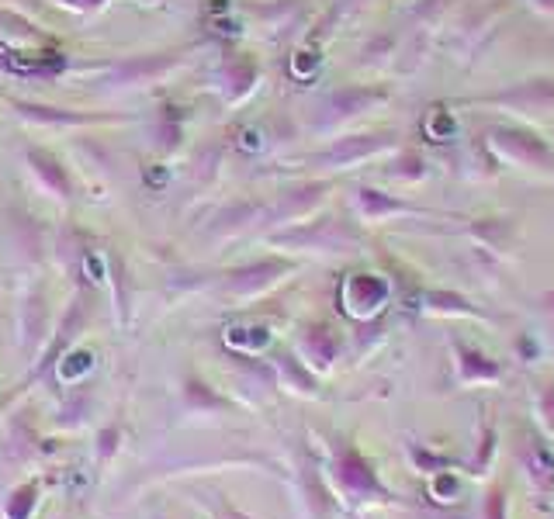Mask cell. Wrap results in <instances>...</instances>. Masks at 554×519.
I'll use <instances>...</instances> for the list:
<instances>
[{"label": "cell", "instance_id": "obj_1", "mask_svg": "<svg viewBox=\"0 0 554 519\" xmlns=\"http://www.w3.org/2000/svg\"><path fill=\"white\" fill-rule=\"evenodd\" d=\"M18 340L25 357H32L35 346L46 343V329H49V302H46V291H28V298L21 302V319H18Z\"/></svg>", "mask_w": 554, "mask_h": 519}, {"label": "cell", "instance_id": "obj_2", "mask_svg": "<svg viewBox=\"0 0 554 519\" xmlns=\"http://www.w3.org/2000/svg\"><path fill=\"white\" fill-rule=\"evenodd\" d=\"M80 329H87V305H84V298H73L70 308H66L63 326H59V333L52 336V343H49L46 357H42V364L35 367V378H42V374H46L49 367H56V364H59V353H66V346H70L73 340H77Z\"/></svg>", "mask_w": 554, "mask_h": 519}, {"label": "cell", "instance_id": "obj_3", "mask_svg": "<svg viewBox=\"0 0 554 519\" xmlns=\"http://www.w3.org/2000/svg\"><path fill=\"white\" fill-rule=\"evenodd\" d=\"M28 170L39 177V184L46 187L52 198H59V201H70L73 198L70 173H66L63 163H59L52 153H46V149H28Z\"/></svg>", "mask_w": 554, "mask_h": 519}, {"label": "cell", "instance_id": "obj_4", "mask_svg": "<svg viewBox=\"0 0 554 519\" xmlns=\"http://www.w3.org/2000/svg\"><path fill=\"white\" fill-rule=\"evenodd\" d=\"M11 108L21 118L39 125H94V122H115L111 115H84V111L70 108H52V104H35V101H11Z\"/></svg>", "mask_w": 554, "mask_h": 519}, {"label": "cell", "instance_id": "obj_5", "mask_svg": "<svg viewBox=\"0 0 554 519\" xmlns=\"http://www.w3.org/2000/svg\"><path fill=\"white\" fill-rule=\"evenodd\" d=\"M385 146H388L385 135H354V139H340L333 149H326V153L319 156V163H336V167H347V163L364 160V156L378 153V149H385Z\"/></svg>", "mask_w": 554, "mask_h": 519}, {"label": "cell", "instance_id": "obj_6", "mask_svg": "<svg viewBox=\"0 0 554 519\" xmlns=\"http://www.w3.org/2000/svg\"><path fill=\"white\" fill-rule=\"evenodd\" d=\"M496 142L506 149V153H513L516 160H527V163H548V167H554V156L551 149L544 146L541 139H534V135L527 132H516V129H496Z\"/></svg>", "mask_w": 554, "mask_h": 519}, {"label": "cell", "instance_id": "obj_7", "mask_svg": "<svg viewBox=\"0 0 554 519\" xmlns=\"http://www.w3.org/2000/svg\"><path fill=\"white\" fill-rule=\"evenodd\" d=\"M284 270H288V263H277V260L253 263V267H243L229 277V291H236V295H253V291H260L264 284L277 281V274H284Z\"/></svg>", "mask_w": 554, "mask_h": 519}, {"label": "cell", "instance_id": "obj_8", "mask_svg": "<svg viewBox=\"0 0 554 519\" xmlns=\"http://www.w3.org/2000/svg\"><path fill=\"white\" fill-rule=\"evenodd\" d=\"M326 191H329V184H302V187H295V191H284L281 205H277V215L295 218V215L309 212L312 205H319V201L326 198Z\"/></svg>", "mask_w": 554, "mask_h": 519}, {"label": "cell", "instance_id": "obj_9", "mask_svg": "<svg viewBox=\"0 0 554 519\" xmlns=\"http://www.w3.org/2000/svg\"><path fill=\"white\" fill-rule=\"evenodd\" d=\"M170 66H177V56H170V52H163V56H146V59H129V63H122L115 70V77L129 80V84H139L142 77H160L163 70H170Z\"/></svg>", "mask_w": 554, "mask_h": 519}, {"label": "cell", "instance_id": "obj_10", "mask_svg": "<svg viewBox=\"0 0 554 519\" xmlns=\"http://www.w3.org/2000/svg\"><path fill=\"white\" fill-rule=\"evenodd\" d=\"M39 506V481H21L4 502V519H32Z\"/></svg>", "mask_w": 554, "mask_h": 519}, {"label": "cell", "instance_id": "obj_11", "mask_svg": "<svg viewBox=\"0 0 554 519\" xmlns=\"http://www.w3.org/2000/svg\"><path fill=\"white\" fill-rule=\"evenodd\" d=\"M381 97H385L381 90H361V87L340 90V94L329 97V111H333V115H361L368 104L381 101Z\"/></svg>", "mask_w": 554, "mask_h": 519}, {"label": "cell", "instance_id": "obj_12", "mask_svg": "<svg viewBox=\"0 0 554 519\" xmlns=\"http://www.w3.org/2000/svg\"><path fill=\"white\" fill-rule=\"evenodd\" d=\"M496 101H520V104H548L554 101V80H534V84H523L509 94H499Z\"/></svg>", "mask_w": 554, "mask_h": 519}, {"label": "cell", "instance_id": "obj_13", "mask_svg": "<svg viewBox=\"0 0 554 519\" xmlns=\"http://www.w3.org/2000/svg\"><path fill=\"white\" fill-rule=\"evenodd\" d=\"M222 73H226V80H232V90H229L232 97L246 94V90H250L253 80H257V66H253L250 59H243V56L229 59V63H226V70H222Z\"/></svg>", "mask_w": 554, "mask_h": 519}, {"label": "cell", "instance_id": "obj_14", "mask_svg": "<svg viewBox=\"0 0 554 519\" xmlns=\"http://www.w3.org/2000/svg\"><path fill=\"white\" fill-rule=\"evenodd\" d=\"M118 447H122V426L118 423H111V426H104L101 433H97V461L101 464H111V457L118 454Z\"/></svg>", "mask_w": 554, "mask_h": 519}, {"label": "cell", "instance_id": "obj_15", "mask_svg": "<svg viewBox=\"0 0 554 519\" xmlns=\"http://www.w3.org/2000/svg\"><path fill=\"white\" fill-rule=\"evenodd\" d=\"M59 4H66V7H77V11H91V7H101L104 0H59Z\"/></svg>", "mask_w": 554, "mask_h": 519}, {"label": "cell", "instance_id": "obj_16", "mask_svg": "<svg viewBox=\"0 0 554 519\" xmlns=\"http://www.w3.org/2000/svg\"><path fill=\"white\" fill-rule=\"evenodd\" d=\"M153 519H156V516H153Z\"/></svg>", "mask_w": 554, "mask_h": 519}]
</instances>
